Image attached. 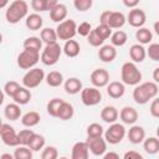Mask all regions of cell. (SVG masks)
<instances>
[{"mask_svg": "<svg viewBox=\"0 0 159 159\" xmlns=\"http://www.w3.org/2000/svg\"><path fill=\"white\" fill-rule=\"evenodd\" d=\"M159 92V87L158 83L153 82V81H148V82H143L139 83L134 87L133 89V99L137 104H145L149 101L157 98Z\"/></svg>", "mask_w": 159, "mask_h": 159, "instance_id": "1", "label": "cell"}, {"mask_svg": "<svg viewBox=\"0 0 159 159\" xmlns=\"http://www.w3.org/2000/svg\"><path fill=\"white\" fill-rule=\"evenodd\" d=\"M25 25L29 30L31 31H37V30H42V25H43V19L40 14H30L26 16L25 20Z\"/></svg>", "mask_w": 159, "mask_h": 159, "instance_id": "25", "label": "cell"}, {"mask_svg": "<svg viewBox=\"0 0 159 159\" xmlns=\"http://www.w3.org/2000/svg\"><path fill=\"white\" fill-rule=\"evenodd\" d=\"M128 36L123 30H117L111 35V45L113 47H120L127 43Z\"/></svg>", "mask_w": 159, "mask_h": 159, "instance_id": "36", "label": "cell"}, {"mask_svg": "<svg viewBox=\"0 0 159 159\" xmlns=\"http://www.w3.org/2000/svg\"><path fill=\"white\" fill-rule=\"evenodd\" d=\"M40 113L36 112V111H30V112H26L24 116H21V124L24 127H27V128H32L35 125H37L40 123Z\"/></svg>", "mask_w": 159, "mask_h": 159, "instance_id": "27", "label": "cell"}, {"mask_svg": "<svg viewBox=\"0 0 159 159\" xmlns=\"http://www.w3.org/2000/svg\"><path fill=\"white\" fill-rule=\"evenodd\" d=\"M149 112H150L152 117L159 118V99L158 98L152 99V103H150V107H149Z\"/></svg>", "mask_w": 159, "mask_h": 159, "instance_id": "49", "label": "cell"}, {"mask_svg": "<svg viewBox=\"0 0 159 159\" xmlns=\"http://www.w3.org/2000/svg\"><path fill=\"white\" fill-rule=\"evenodd\" d=\"M93 5V1L92 0H75L73 1V6L77 11H81V12H84L87 10H89Z\"/></svg>", "mask_w": 159, "mask_h": 159, "instance_id": "46", "label": "cell"}, {"mask_svg": "<svg viewBox=\"0 0 159 159\" xmlns=\"http://www.w3.org/2000/svg\"><path fill=\"white\" fill-rule=\"evenodd\" d=\"M145 53L150 60H153L154 62H158L159 61V43L157 42L150 43L149 47L145 48Z\"/></svg>", "mask_w": 159, "mask_h": 159, "instance_id": "44", "label": "cell"}, {"mask_svg": "<svg viewBox=\"0 0 159 159\" xmlns=\"http://www.w3.org/2000/svg\"><path fill=\"white\" fill-rule=\"evenodd\" d=\"M101 119L108 124H112V123H116L117 119H118V116H119V112L118 109L114 107V106H106L101 109Z\"/></svg>", "mask_w": 159, "mask_h": 159, "instance_id": "19", "label": "cell"}, {"mask_svg": "<svg viewBox=\"0 0 159 159\" xmlns=\"http://www.w3.org/2000/svg\"><path fill=\"white\" fill-rule=\"evenodd\" d=\"M57 159H68L67 157H60V158H57Z\"/></svg>", "mask_w": 159, "mask_h": 159, "instance_id": "60", "label": "cell"}, {"mask_svg": "<svg viewBox=\"0 0 159 159\" xmlns=\"http://www.w3.org/2000/svg\"><path fill=\"white\" fill-rule=\"evenodd\" d=\"M57 158H58V152H57L56 147L48 145V147H45L42 149L41 159H57Z\"/></svg>", "mask_w": 159, "mask_h": 159, "instance_id": "45", "label": "cell"}, {"mask_svg": "<svg viewBox=\"0 0 159 159\" xmlns=\"http://www.w3.org/2000/svg\"><path fill=\"white\" fill-rule=\"evenodd\" d=\"M91 31H92V26H91V24L87 22V21H83V22H81L80 25H77V34H78L80 36L87 37Z\"/></svg>", "mask_w": 159, "mask_h": 159, "instance_id": "48", "label": "cell"}, {"mask_svg": "<svg viewBox=\"0 0 159 159\" xmlns=\"http://www.w3.org/2000/svg\"><path fill=\"white\" fill-rule=\"evenodd\" d=\"M102 159H120L119 154L116 152H106L102 157Z\"/></svg>", "mask_w": 159, "mask_h": 159, "instance_id": "53", "label": "cell"}, {"mask_svg": "<svg viewBox=\"0 0 159 159\" xmlns=\"http://www.w3.org/2000/svg\"><path fill=\"white\" fill-rule=\"evenodd\" d=\"M158 26H159V22L157 21V22L154 24V31H155V34H157V35H159V29H158Z\"/></svg>", "mask_w": 159, "mask_h": 159, "instance_id": "58", "label": "cell"}, {"mask_svg": "<svg viewBox=\"0 0 159 159\" xmlns=\"http://www.w3.org/2000/svg\"><path fill=\"white\" fill-rule=\"evenodd\" d=\"M39 61H40V52L34 51V50L24 48L17 56V66L20 68L27 70V71L34 68Z\"/></svg>", "mask_w": 159, "mask_h": 159, "instance_id": "8", "label": "cell"}, {"mask_svg": "<svg viewBox=\"0 0 159 159\" xmlns=\"http://www.w3.org/2000/svg\"><path fill=\"white\" fill-rule=\"evenodd\" d=\"M93 30L96 31V34H97L103 41H106L107 39H109L111 35H112V29H109L107 25H102V24H99V25H97Z\"/></svg>", "mask_w": 159, "mask_h": 159, "instance_id": "43", "label": "cell"}, {"mask_svg": "<svg viewBox=\"0 0 159 159\" xmlns=\"http://www.w3.org/2000/svg\"><path fill=\"white\" fill-rule=\"evenodd\" d=\"M153 82H155V83L159 82V67H155L154 68V72H153Z\"/></svg>", "mask_w": 159, "mask_h": 159, "instance_id": "54", "label": "cell"}, {"mask_svg": "<svg viewBox=\"0 0 159 159\" xmlns=\"http://www.w3.org/2000/svg\"><path fill=\"white\" fill-rule=\"evenodd\" d=\"M7 5H9V1L7 0H0V9L7 7Z\"/></svg>", "mask_w": 159, "mask_h": 159, "instance_id": "56", "label": "cell"}, {"mask_svg": "<svg viewBox=\"0 0 159 159\" xmlns=\"http://www.w3.org/2000/svg\"><path fill=\"white\" fill-rule=\"evenodd\" d=\"M61 53H62V47L57 42L52 45H45L40 55V61L45 66H53L58 62Z\"/></svg>", "mask_w": 159, "mask_h": 159, "instance_id": "4", "label": "cell"}, {"mask_svg": "<svg viewBox=\"0 0 159 159\" xmlns=\"http://www.w3.org/2000/svg\"><path fill=\"white\" fill-rule=\"evenodd\" d=\"M67 12H68V11H67V6H66L65 4H62V2H58V4L50 11V19H51L53 22L60 24V22H62V21L66 20Z\"/></svg>", "mask_w": 159, "mask_h": 159, "instance_id": "21", "label": "cell"}, {"mask_svg": "<svg viewBox=\"0 0 159 159\" xmlns=\"http://www.w3.org/2000/svg\"><path fill=\"white\" fill-rule=\"evenodd\" d=\"M45 144H46L45 137L41 134H37V133H34V135L31 137V139L27 144V148L31 152H40L41 149L45 148Z\"/></svg>", "mask_w": 159, "mask_h": 159, "instance_id": "31", "label": "cell"}, {"mask_svg": "<svg viewBox=\"0 0 159 159\" xmlns=\"http://www.w3.org/2000/svg\"><path fill=\"white\" fill-rule=\"evenodd\" d=\"M2 125V120H1V117H0V127Z\"/></svg>", "mask_w": 159, "mask_h": 159, "instance_id": "61", "label": "cell"}, {"mask_svg": "<svg viewBox=\"0 0 159 159\" xmlns=\"http://www.w3.org/2000/svg\"><path fill=\"white\" fill-rule=\"evenodd\" d=\"M55 30H56L57 39L63 40V41L73 40V37L77 34V24H76L75 20L67 19V20L60 22Z\"/></svg>", "mask_w": 159, "mask_h": 159, "instance_id": "7", "label": "cell"}, {"mask_svg": "<svg viewBox=\"0 0 159 159\" xmlns=\"http://www.w3.org/2000/svg\"><path fill=\"white\" fill-rule=\"evenodd\" d=\"M20 87H21V86H20L19 82H16V81H7V82L4 84L2 91H4V93H5L6 96H9V97L12 98V97L15 96V93L19 91Z\"/></svg>", "mask_w": 159, "mask_h": 159, "instance_id": "41", "label": "cell"}, {"mask_svg": "<svg viewBox=\"0 0 159 159\" xmlns=\"http://www.w3.org/2000/svg\"><path fill=\"white\" fill-rule=\"evenodd\" d=\"M34 130L31 129H22L17 133V139H19V145H22V147H27L31 137L34 135Z\"/></svg>", "mask_w": 159, "mask_h": 159, "instance_id": "42", "label": "cell"}, {"mask_svg": "<svg viewBox=\"0 0 159 159\" xmlns=\"http://www.w3.org/2000/svg\"><path fill=\"white\" fill-rule=\"evenodd\" d=\"M107 93L111 98H120L125 93V86L119 81H113L107 84Z\"/></svg>", "mask_w": 159, "mask_h": 159, "instance_id": "22", "label": "cell"}, {"mask_svg": "<svg viewBox=\"0 0 159 159\" xmlns=\"http://www.w3.org/2000/svg\"><path fill=\"white\" fill-rule=\"evenodd\" d=\"M98 57L102 62L109 63L116 60L117 57V50L112 45H102L98 50Z\"/></svg>", "mask_w": 159, "mask_h": 159, "instance_id": "16", "label": "cell"}, {"mask_svg": "<svg viewBox=\"0 0 159 159\" xmlns=\"http://www.w3.org/2000/svg\"><path fill=\"white\" fill-rule=\"evenodd\" d=\"M40 39L45 45H52L57 42V35H56V30L52 27H45L41 30L40 32Z\"/></svg>", "mask_w": 159, "mask_h": 159, "instance_id": "30", "label": "cell"}, {"mask_svg": "<svg viewBox=\"0 0 159 159\" xmlns=\"http://www.w3.org/2000/svg\"><path fill=\"white\" fill-rule=\"evenodd\" d=\"M57 4L58 1L56 0H31L30 6L37 14V12H43V11H51Z\"/></svg>", "mask_w": 159, "mask_h": 159, "instance_id": "17", "label": "cell"}, {"mask_svg": "<svg viewBox=\"0 0 159 159\" xmlns=\"http://www.w3.org/2000/svg\"><path fill=\"white\" fill-rule=\"evenodd\" d=\"M80 51H81V46L80 43L76 41V40H68V41H65V45L62 47V52L70 57V58H73V57H77L80 55Z\"/></svg>", "mask_w": 159, "mask_h": 159, "instance_id": "26", "label": "cell"}, {"mask_svg": "<svg viewBox=\"0 0 159 159\" xmlns=\"http://www.w3.org/2000/svg\"><path fill=\"white\" fill-rule=\"evenodd\" d=\"M89 80H91V83L93 84V87H96V88L106 87L109 83V72L104 68H96L94 71H92Z\"/></svg>", "mask_w": 159, "mask_h": 159, "instance_id": "12", "label": "cell"}, {"mask_svg": "<svg viewBox=\"0 0 159 159\" xmlns=\"http://www.w3.org/2000/svg\"><path fill=\"white\" fill-rule=\"evenodd\" d=\"M142 72L137 67L135 63L128 61L124 62L120 67V80L122 83L125 86H137L142 82Z\"/></svg>", "mask_w": 159, "mask_h": 159, "instance_id": "3", "label": "cell"}, {"mask_svg": "<svg viewBox=\"0 0 159 159\" xmlns=\"http://www.w3.org/2000/svg\"><path fill=\"white\" fill-rule=\"evenodd\" d=\"M45 72L42 68L39 67H34L31 70H29L24 77H22V87L27 88V89H32L36 88L37 86L41 84L42 81H45Z\"/></svg>", "mask_w": 159, "mask_h": 159, "instance_id": "6", "label": "cell"}, {"mask_svg": "<svg viewBox=\"0 0 159 159\" xmlns=\"http://www.w3.org/2000/svg\"><path fill=\"white\" fill-rule=\"evenodd\" d=\"M129 57L132 60L133 63H140L145 60L147 53H145V48L144 46L139 45V43H134L130 46L129 48Z\"/></svg>", "mask_w": 159, "mask_h": 159, "instance_id": "23", "label": "cell"}, {"mask_svg": "<svg viewBox=\"0 0 159 159\" xmlns=\"http://www.w3.org/2000/svg\"><path fill=\"white\" fill-rule=\"evenodd\" d=\"M45 81L50 87H60L63 84L65 78L60 71H51L45 76Z\"/></svg>", "mask_w": 159, "mask_h": 159, "instance_id": "29", "label": "cell"}, {"mask_svg": "<svg viewBox=\"0 0 159 159\" xmlns=\"http://www.w3.org/2000/svg\"><path fill=\"white\" fill-rule=\"evenodd\" d=\"M89 150L86 142H77L71 150V159H88Z\"/></svg>", "mask_w": 159, "mask_h": 159, "instance_id": "20", "label": "cell"}, {"mask_svg": "<svg viewBox=\"0 0 159 159\" xmlns=\"http://www.w3.org/2000/svg\"><path fill=\"white\" fill-rule=\"evenodd\" d=\"M81 101L87 107H93L101 103L102 101V93L96 87H86L81 91Z\"/></svg>", "mask_w": 159, "mask_h": 159, "instance_id": "9", "label": "cell"}, {"mask_svg": "<svg viewBox=\"0 0 159 159\" xmlns=\"http://www.w3.org/2000/svg\"><path fill=\"white\" fill-rule=\"evenodd\" d=\"M22 47L26 50H34V51L40 52V50H42V41L37 36H30L24 40Z\"/></svg>", "mask_w": 159, "mask_h": 159, "instance_id": "37", "label": "cell"}, {"mask_svg": "<svg viewBox=\"0 0 159 159\" xmlns=\"http://www.w3.org/2000/svg\"><path fill=\"white\" fill-rule=\"evenodd\" d=\"M86 133H87V137L88 138H99V137L103 135L104 129H103V127L99 123H91L87 127Z\"/></svg>", "mask_w": 159, "mask_h": 159, "instance_id": "39", "label": "cell"}, {"mask_svg": "<svg viewBox=\"0 0 159 159\" xmlns=\"http://www.w3.org/2000/svg\"><path fill=\"white\" fill-rule=\"evenodd\" d=\"M127 22L132 26V27H135V29H140L144 26L145 21H147V15L144 12V10L139 9V7H135V9H132L129 10V14L127 15L125 17Z\"/></svg>", "mask_w": 159, "mask_h": 159, "instance_id": "11", "label": "cell"}, {"mask_svg": "<svg viewBox=\"0 0 159 159\" xmlns=\"http://www.w3.org/2000/svg\"><path fill=\"white\" fill-rule=\"evenodd\" d=\"M125 135L128 137V139H129L130 143H133V144H140L145 139V130H144V128L142 125L133 124L129 128V130L125 133Z\"/></svg>", "mask_w": 159, "mask_h": 159, "instance_id": "15", "label": "cell"}, {"mask_svg": "<svg viewBox=\"0 0 159 159\" xmlns=\"http://www.w3.org/2000/svg\"><path fill=\"white\" fill-rule=\"evenodd\" d=\"M118 117L120 118V120H122L124 124L133 125V124H135V122L138 120L139 114H138V112H137V109H135L134 107L125 106V107H123V108L120 109Z\"/></svg>", "mask_w": 159, "mask_h": 159, "instance_id": "14", "label": "cell"}, {"mask_svg": "<svg viewBox=\"0 0 159 159\" xmlns=\"http://www.w3.org/2000/svg\"><path fill=\"white\" fill-rule=\"evenodd\" d=\"M0 159H14V155L10 153H2L0 155Z\"/></svg>", "mask_w": 159, "mask_h": 159, "instance_id": "55", "label": "cell"}, {"mask_svg": "<svg viewBox=\"0 0 159 159\" xmlns=\"http://www.w3.org/2000/svg\"><path fill=\"white\" fill-rule=\"evenodd\" d=\"M29 4L24 0H15L12 2H9L6 11H5V19L9 24L15 25L20 22L22 19H26L29 15Z\"/></svg>", "mask_w": 159, "mask_h": 159, "instance_id": "2", "label": "cell"}, {"mask_svg": "<svg viewBox=\"0 0 159 159\" xmlns=\"http://www.w3.org/2000/svg\"><path fill=\"white\" fill-rule=\"evenodd\" d=\"M143 149L145 153L154 155L159 152V139L157 137H148L143 140Z\"/></svg>", "mask_w": 159, "mask_h": 159, "instance_id": "32", "label": "cell"}, {"mask_svg": "<svg viewBox=\"0 0 159 159\" xmlns=\"http://www.w3.org/2000/svg\"><path fill=\"white\" fill-rule=\"evenodd\" d=\"M63 88H65V92L67 94H77V93H81L83 84H82L80 78L70 77L63 82Z\"/></svg>", "mask_w": 159, "mask_h": 159, "instance_id": "18", "label": "cell"}, {"mask_svg": "<svg viewBox=\"0 0 159 159\" xmlns=\"http://www.w3.org/2000/svg\"><path fill=\"white\" fill-rule=\"evenodd\" d=\"M123 159H144V157L137 150H128L124 153Z\"/></svg>", "mask_w": 159, "mask_h": 159, "instance_id": "50", "label": "cell"}, {"mask_svg": "<svg viewBox=\"0 0 159 159\" xmlns=\"http://www.w3.org/2000/svg\"><path fill=\"white\" fill-rule=\"evenodd\" d=\"M135 40L142 46L147 45V43H150L152 40H153V32L147 27H140L135 31Z\"/></svg>", "mask_w": 159, "mask_h": 159, "instance_id": "33", "label": "cell"}, {"mask_svg": "<svg viewBox=\"0 0 159 159\" xmlns=\"http://www.w3.org/2000/svg\"><path fill=\"white\" fill-rule=\"evenodd\" d=\"M125 133H127V130H125L124 125L116 122V123L109 124L108 129L104 130L103 135H104L106 143H109V144L116 145V144H119L124 139Z\"/></svg>", "mask_w": 159, "mask_h": 159, "instance_id": "5", "label": "cell"}, {"mask_svg": "<svg viewBox=\"0 0 159 159\" xmlns=\"http://www.w3.org/2000/svg\"><path fill=\"white\" fill-rule=\"evenodd\" d=\"M31 97H32L31 91L21 86L19 88V91L15 93V96L12 97V99H14V103H16L19 106H24V104H27L30 102Z\"/></svg>", "mask_w": 159, "mask_h": 159, "instance_id": "28", "label": "cell"}, {"mask_svg": "<svg viewBox=\"0 0 159 159\" xmlns=\"http://www.w3.org/2000/svg\"><path fill=\"white\" fill-rule=\"evenodd\" d=\"M109 15H111V10H106V11H103V12L99 15V24H102V25H107L108 19H109Z\"/></svg>", "mask_w": 159, "mask_h": 159, "instance_id": "51", "label": "cell"}, {"mask_svg": "<svg viewBox=\"0 0 159 159\" xmlns=\"http://www.w3.org/2000/svg\"><path fill=\"white\" fill-rule=\"evenodd\" d=\"M87 41H88V43L91 45V46H93V47H101L103 43H104V41L96 34V31L92 29V31L89 32V35L87 36Z\"/></svg>", "mask_w": 159, "mask_h": 159, "instance_id": "47", "label": "cell"}, {"mask_svg": "<svg viewBox=\"0 0 159 159\" xmlns=\"http://www.w3.org/2000/svg\"><path fill=\"white\" fill-rule=\"evenodd\" d=\"M4 114L9 120H17L21 117V108L16 103H9L4 109Z\"/></svg>", "mask_w": 159, "mask_h": 159, "instance_id": "34", "label": "cell"}, {"mask_svg": "<svg viewBox=\"0 0 159 159\" xmlns=\"http://www.w3.org/2000/svg\"><path fill=\"white\" fill-rule=\"evenodd\" d=\"M62 103H63V99H61V98H52V99H50V102L46 106L47 113L51 117L57 118V114H58V111H60V107H61Z\"/></svg>", "mask_w": 159, "mask_h": 159, "instance_id": "38", "label": "cell"}, {"mask_svg": "<svg viewBox=\"0 0 159 159\" xmlns=\"http://www.w3.org/2000/svg\"><path fill=\"white\" fill-rule=\"evenodd\" d=\"M0 138L2 143L7 147H19L17 133L14 127L7 123H2V125L0 127Z\"/></svg>", "mask_w": 159, "mask_h": 159, "instance_id": "10", "label": "cell"}, {"mask_svg": "<svg viewBox=\"0 0 159 159\" xmlns=\"http://www.w3.org/2000/svg\"><path fill=\"white\" fill-rule=\"evenodd\" d=\"M123 5L128 9H135L138 5H139V1L138 0H133V1H129V0H123Z\"/></svg>", "mask_w": 159, "mask_h": 159, "instance_id": "52", "label": "cell"}, {"mask_svg": "<svg viewBox=\"0 0 159 159\" xmlns=\"http://www.w3.org/2000/svg\"><path fill=\"white\" fill-rule=\"evenodd\" d=\"M86 144L88 147V150L96 157L103 155L107 152V143H106L104 138H102V137H99V138H87Z\"/></svg>", "mask_w": 159, "mask_h": 159, "instance_id": "13", "label": "cell"}, {"mask_svg": "<svg viewBox=\"0 0 159 159\" xmlns=\"http://www.w3.org/2000/svg\"><path fill=\"white\" fill-rule=\"evenodd\" d=\"M73 116H75V108H73V106H72L71 103L63 101V103H62L61 107H60L57 118H60L61 120H68V119H71Z\"/></svg>", "mask_w": 159, "mask_h": 159, "instance_id": "35", "label": "cell"}, {"mask_svg": "<svg viewBox=\"0 0 159 159\" xmlns=\"http://www.w3.org/2000/svg\"><path fill=\"white\" fill-rule=\"evenodd\" d=\"M1 42H2V35L0 34V45H1Z\"/></svg>", "mask_w": 159, "mask_h": 159, "instance_id": "59", "label": "cell"}, {"mask_svg": "<svg viewBox=\"0 0 159 159\" xmlns=\"http://www.w3.org/2000/svg\"><path fill=\"white\" fill-rule=\"evenodd\" d=\"M4 98H5V93H4V91L0 88V106L4 103Z\"/></svg>", "mask_w": 159, "mask_h": 159, "instance_id": "57", "label": "cell"}, {"mask_svg": "<svg viewBox=\"0 0 159 159\" xmlns=\"http://www.w3.org/2000/svg\"><path fill=\"white\" fill-rule=\"evenodd\" d=\"M12 155H14V159H32L34 157L32 152L27 147H22V145L16 147Z\"/></svg>", "mask_w": 159, "mask_h": 159, "instance_id": "40", "label": "cell"}, {"mask_svg": "<svg viewBox=\"0 0 159 159\" xmlns=\"http://www.w3.org/2000/svg\"><path fill=\"white\" fill-rule=\"evenodd\" d=\"M125 22H127V20H125V16H124L123 12L111 11V15H109L107 26L109 29H122L125 25Z\"/></svg>", "mask_w": 159, "mask_h": 159, "instance_id": "24", "label": "cell"}]
</instances>
